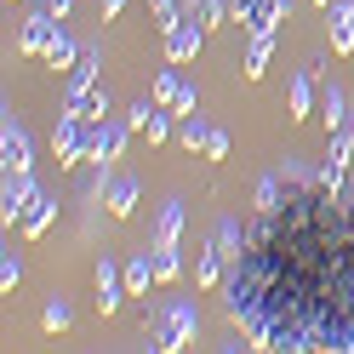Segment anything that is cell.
<instances>
[{"label":"cell","mask_w":354,"mask_h":354,"mask_svg":"<svg viewBox=\"0 0 354 354\" xmlns=\"http://www.w3.org/2000/svg\"><path fill=\"white\" fill-rule=\"evenodd\" d=\"M154 24H160V29H177V24H183V6H177V0H154Z\"/></svg>","instance_id":"29"},{"label":"cell","mask_w":354,"mask_h":354,"mask_svg":"<svg viewBox=\"0 0 354 354\" xmlns=\"http://www.w3.org/2000/svg\"><path fill=\"white\" fill-rule=\"evenodd\" d=\"M286 97H292V120H303L308 109H315V75L297 69V75H292V92H286Z\"/></svg>","instance_id":"22"},{"label":"cell","mask_w":354,"mask_h":354,"mask_svg":"<svg viewBox=\"0 0 354 354\" xmlns=\"http://www.w3.org/2000/svg\"><path fill=\"white\" fill-rule=\"evenodd\" d=\"M149 286H160V274H154V252L126 257V292H131V297H143Z\"/></svg>","instance_id":"13"},{"label":"cell","mask_w":354,"mask_h":354,"mask_svg":"<svg viewBox=\"0 0 354 354\" xmlns=\"http://www.w3.org/2000/svg\"><path fill=\"white\" fill-rule=\"evenodd\" d=\"M223 252H217V246H201V263H194V286H206V292H212V286H223Z\"/></svg>","instance_id":"18"},{"label":"cell","mask_w":354,"mask_h":354,"mask_svg":"<svg viewBox=\"0 0 354 354\" xmlns=\"http://www.w3.org/2000/svg\"><path fill=\"white\" fill-rule=\"evenodd\" d=\"M40 326H46V331H69V326H75V308H69V297H52L46 308H40Z\"/></svg>","instance_id":"25"},{"label":"cell","mask_w":354,"mask_h":354,"mask_svg":"<svg viewBox=\"0 0 354 354\" xmlns=\"http://www.w3.org/2000/svg\"><path fill=\"white\" fill-rule=\"evenodd\" d=\"M320 115H326V131L348 126V97H343V86H326V92H320Z\"/></svg>","instance_id":"20"},{"label":"cell","mask_w":354,"mask_h":354,"mask_svg":"<svg viewBox=\"0 0 354 354\" xmlns=\"http://www.w3.org/2000/svg\"><path fill=\"white\" fill-rule=\"evenodd\" d=\"M269 57H274V29H263V35H252V46H246V80H257L263 69H269Z\"/></svg>","instance_id":"16"},{"label":"cell","mask_w":354,"mask_h":354,"mask_svg":"<svg viewBox=\"0 0 354 354\" xmlns=\"http://www.w3.org/2000/svg\"><path fill=\"white\" fill-rule=\"evenodd\" d=\"M315 6H320V12H326V6H331V0H315Z\"/></svg>","instance_id":"36"},{"label":"cell","mask_w":354,"mask_h":354,"mask_svg":"<svg viewBox=\"0 0 354 354\" xmlns=\"http://www.w3.org/2000/svg\"><path fill=\"white\" fill-rule=\"evenodd\" d=\"M63 109H75V115H92V120H103V115H109V86H86V92H63Z\"/></svg>","instance_id":"12"},{"label":"cell","mask_w":354,"mask_h":354,"mask_svg":"<svg viewBox=\"0 0 354 354\" xmlns=\"http://www.w3.org/2000/svg\"><path fill=\"white\" fill-rule=\"evenodd\" d=\"M194 331H201V308L177 297V303H166L160 315H154V348H160V354H177V348L194 343Z\"/></svg>","instance_id":"3"},{"label":"cell","mask_w":354,"mask_h":354,"mask_svg":"<svg viewBox=\"0 0 354 354\" xmlns=\"http://www.w3.org/2000/svg\"><path fill=\"white\" fill-rule=\"evenodd\" d=\"M229 12L246 35H263V29H280L292 17V0H229Z\"/></svg>","instance_id":"4"},{"label":"cell","mask_w":354,"mask_h":354,"mask_svg":"<svg viewBox=\"0 0 354 354\" xmlns=\"http://www.w3.org/2000/svg\"><path fill=\"white\" fill-rule=\"evenodd\" d=\"M0 166L6 171H29V131L12 115H6V126H0Z\"/></svg>","instance_id":"10"},{"label":"cell","mask_w":354,"mask_h":354,"mask_svg":"<svg viewBox=\"0 0 354 354\" xmlns=\"http://www.w3.org/2000/svg\"><path fill=\"white\" fill-rule=\"evenodd\" d=\"M206 24H201V17H183V24H177V29H166V63H189L194 52H201L206 46Z\"/></svg>","instance_id":"6"},{"label":"cell","mask_w":354,"mask_h":354,"mask_svg":"<svg viewBox=\"0 0 354 354\" xmlns=\"http://www.w3.org/2000/svg\"><path fill=\"white\" fill-rule=\"evenodd\" d=\"M126 12V0H103V17H120Z\"/></svg>","instance_id":"35"},{"label":"cell","mask_w":354,"mask_h":354,"mask_svg":"<svg viewBox=\"0 0 354 354\" xmlns=\"http://www.w3.org/2000/svg\"><path fill=\"white\" fill-rule=\"evenodd\" d=\"M46 6H52L57 17H69V12H75V0H46Z\"/></svg>","instance_id":"34"},{"label":"cell","mask_w":354,"mask_h":354,"mask_svg":"<svg viewBox=\"0 0 354 354\" xmlns=\"http://www.w3.org/2000/svg\"><path fill=\"white\" fill-rule=\"evenodd\" d=\"M223 12H229V6H223V0H201V12H194V17H201V24H206V29H217V24H223Z\"/></svg>","instance_id":"31"},{"label":"cell","mask_w":354,"mask_h":354,"mask_svg":"<svg viewBox=\"0 0 354 354\" xmlns=\"http://www.w3.org/2000/svg\"><path fill=\"white\" fill-rule=\"evenodd\" d=\"M246 240H252V234H240V223H234V217H223V223H217V234H212V246L234 263L240 252H246Z\"/></svg>","instance_id":"21"},{"label":"cell","mask_w":354,"mask_h":354,"mask_svg":"<svg viewBox=\"0 0 354 354\" xmlns=\"http://www.w3.org/2000/svg\"><path fill=\"white\" fill-rule=\"evenodd\" d=\"M138 212V177H115L109 183V217H131Z\"/></svg>","instance_id":"17"},{"label":"cell","mask_w":354,"mask_h":354,"mask_svg":"<svg viewBox=\"0 0 354 354\" xmlns=\"http://www.w3.org/2000/svg\"><path fill=\"white\" fill-rule=\"evenodd\" d=\"M126 297H131V292H126V263L103 257V263H97V308H103V315H115Z\"/></svg>","instance_id":"9"},{"label":"cell","mask_w":354,"mask_h":354,"mask_svg":"<svg viewBox=\"0 0 354 354\" xmlns=\"http://www.w3.org/2000/svg\"><path fill=\"white\" fill-rule=\"evenodd\" d=\"M75 57H80V46L57 29V35H52V46H46V63H52V69H75Z\"/></svg>","instance_id":"26"},{"label":"cell","mask_w":354,"mask_h":354,"mask_svg":"<svg viewBox=\"0 0 354 354\" xmlns=\"http://www.w3.org/2000/svg\"><path fill=\"white\" fill-rule=\"evenodd\" d=\"M343 354H354V337H348V348H343Z\"/></svg>","instance_id":"37"},{"label":"cell","mask_w":354,"mask_h":354,"mask_svg":"<svg viewBox=\"0 0 354 354\" xmlns=\"http://www.w3.org/2000/svg\"><path fill=\"white\" fill-rule=\"evenodd\" d=\"M52 35H57V12H52V6H40V12L24 17V35H17V46H24L29 57H46Z\"/></svg>","instance_id":"8"},{"label":"cell","mask_w":354,"mask_h":354,"mask_svg":"<svg viewBox=\"0 0 354 354\" xmlns=\"http://www.w3.org/2000/svg\"><path fill=\"white\" fill-rule=\"evenodd\" d=\"M154 274H160V286L183 274V257H177V246H154Z\"/></svg>","instance_id":"27"},{"label":"cell","mask_w":354,"mask_h":354,"mask_svg":"<svg viewBox=\"0 0 354 354\" xmlns=\"http://www.w3.org/2000/svg\"><path fill=\"white\" fill-rule=\"evenodd\" d=\"M17 280H24V257H17V252H6V257H0V292H12Z\"/></svg>","instance_id":"28"},{"label":"cell","mask_w":354,"mask_h":354,"mask_svg":"<svg viewBox=\"0 0 354 354\" xmlns=\"http://www.w3.org/2000/svg\"><path fill=\"white\" fill-rule=\"evenodd\" d=\"M177 86H183V80H177L171 69H160V80H154V103H166V109H171V97H177Z\"/></svg>","instance_id":"30"},{"label":"cell","mask_w":354,"mask_h":354,"mask_svg":"<svg viewBox=\"0 0 354 354\" xmlns=\"http://www.w3.org/2000/svg\"><path fill=\"white\" fill-rule=\"evenodd\" d=\"M126 138H131V120L103 115V120H97V138H92V160H97V166L120 160V154H126Z\"/></svg>","instance_id":"7"},{"label":"cell","mask_w":354,"mask_h":354,"mask_svg":"<svg viewBox=\"0 0 354 354\" xmlns=\"http://www.w3.org/2000/svg\"><path fill=\"white\" fill-rule=\"evenodd\" d=\"M52 217H57V206L46 201V194H40V201L29 206V217H24V234H29V240H40V234L52 229Z\"/></svg>","instance_id":"23"},{"label":"cell","mask_w":354,"mask_h":354,"mask_svg":"<svg viewBox=\"0 0 354 354\" xmlns=\"http://www.w3.org/2000/svg\"><path fill=\"white\" fill-rule=\"evenodd\" d=\"M92 138H97V120L92 115H75V109H63L57 126H52V149L63 166H86L92 160Z\"/></svg>","instance_id":"2"},{"label":"cell","mask_w":354,"mask_h":354,"mask_svg":"<svg viewBox=\"0 0 354 354\" xmlns=\"http://www.w3.org/2000/svg\"><path fill=\"white\" fill-rule=\"evenodd\" d=\"M223 308L252 348H348L354 337V217L343 194H297L263 212L223 274Z\"/></svg>","instance_id":"1"},{"label":"cell","mask_w":354,"mask_h":354,"mask_svg":"<svg viewBox=\"0 0 354 354\" xmlns=\"http://www.w3.org/2000/svg\"><path fill=\"white\" fill-rule=\"evenodd\" d=\"M97 63H103V52H97V46H80L69 80H63V92H86V86H97Z\"/></svg>","instance_id":"14"},{"label":"cell","mask_w":354,"mask_h":354,"mask_svg":"<svg viewBox=\"0 0 354 354\" xmlns=\"http://www.w3.org/2000/svg\"><path fill=\"white\" fill-rule=\"evenodd\" d=\"M149 115H154V103H131V109H126V120H131V131H143V126H149Z\"/></svg>","instance_id":"32"},{"label":"cell","mask_w":354,"mask_h":354,"mask_svg":"<svg viewBox=\"0 0 354 354\" xmlns=\"http://www.w3.org/2000/svg\"><path fill=\"white\" fill-rule=\"evenodd\" d=\"M177 143H183V149H194V154H206V143H212V126H206L201 115H183V120H177Z\"/></svg>","instance_id":"19"},{"label":"cell","mask_w":354,"mask_h":354,"mask_svg":"<svg viewBox=\"0 0 354 354\" xmlns=\"http://www.w3.org/2000/svg\"><path fill=\"white\" fill-rule=\"evenodd\" d=\"M280 194H292V189H286L280 171H269V177L257 183V212H280Z\"/></svg>","instance_id":"24"},{"label":"cell","mask_w":354,"mask_h":354,"mask_svg":"<svg viewBox=\"0 0 354 354\" xmlns=\"http://www.w3.org/2000/svg\"><path fill=\"white\" fill-rule=\"evenodd\" d=\"M183 201H166L160 206V223H154V246H177V234H183Z\"/></svg>","instance_id":"15"},{"label":"cell","mask_w":354,"mask_h":354,"mask_svg":"<svg viewBox=\"0 0 354 354\" xmlns=\"http://www.w3.org/2000/svg\"><path fill=\"white\" fill-rule=\"evenodd\" d=\"M326 24H331V52L348 57V52H354V0H331V6H326Z\"/></svg>","instance_id":"11"},{"label":"cell","mask_w":354,"mask_h":354,"mask_svg":"<svg viewBox=\"0 0 354 354\" xmlns=\"http://www.w3.org/2000/svg\"><path fill=\"white\" fill-rule=\"evenodd\" d=\"M35 201H40V183H35V177H29V171H6V189H0V217H6V223H24Z\"/></svg>","instance_id":"5"},{"label":"cell","mask_w":354,"mask_h":354,"mask_svg":"<svg viewBox=\"0 0 354 354\" xmlns=\"http://www.w3.org/2000/svg\"><path fill=\"white\" fill-rule=\"evenodd\" d=\"M229 154V131H212V143H206V160H223Z\"/></svg>","instance_id":"33"}]
</instances>
